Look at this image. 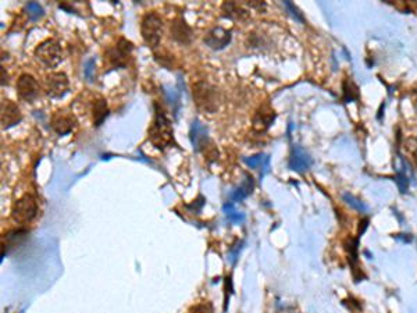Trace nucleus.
<instances>
[{"label":"nucleus","mask_w":417,"mask_h":313,"mask_svg":"<svg viewBox=\"0 0 417 313\" xmlns=\"http://www.w3.org/2000/svg\"><path fill=\"white\" fill-rule=\"evenodd\" d=\"M149 140L157 149H166L174 144V132L171 121L157 103H155V119L149 127Z\"/></svg>","instance_id":"nucleus-1"},{"label":"nucleus","mask_w":417,"mask_h":313,"mask_svg":"<svg viewBox=\"0 0 417 313\" xmlns=\"http://www.w3.org/2000/svg\"><path fill=\"white\" fill-rule=\"evenodd\" d=\"M163 32V21L157 13H146L141 21V33L143 41L150 48H156L160 44Z\"/></svg>","instance_id":"nucleus-2"},{"label":"nucleus","mask_w":417,"mask_h":313,"mask_svg":"<svg viewBox=\"0 0 417 313\" xmlns=\"http://www.w3.org/2000/svg\"><path fill=\"white\" fill-rule=\"evenodd\" d=\"M36 213H38V202L32 195L27 194L13 205L11 217H13L14 222L20 223V224H25V223L32 222L35 216H36Z\"/></svg>","instance_id":"nucleus-3"},{"label":"nucleus","mask_w":417,"mask_h":313,"mask_svg":"<svg viewBox=\"0 0 417 313\" xmlns=\"http://www.w3.org/2000/svg\"><path fill=\"white\" fill-rule=\"evenodd\" d=\"M35 56L48 67H56L63 60L61 48L59 42L54 39H46L42 44L38 45L35 49Z\"/></svg>","instance_id":"nucleus-4"},{"label":"nucleus","mask_w":417,"mask_h":313,"mask_svg":"<svg viewBox=\"0 0 417 313\" xmlns=\"http://www.w3.org/2000/svg\"><path fill=\"white\" fill-rule=\"evenodd\" d=\"M194 97L199 108L207 112H214L217 109V89L205 81L194 85Z\"/></svg>","instance_id":"nucleus-5"},{"label":"nucleus","mask_w":417,"mask_h":313,"mask_svg":"<svg viewBox=\"0 0 417 313\" xmlns=\"http://www.w3.org/2000/svg\"><path fill=\"white\" fill-rule=\"evenodd\" d=\"M131 52H132V44H131L130 41L121 38L119 42H117V45L107 52L108 63H110V65L114 67V68L127 67L128 60H130Z\"/></svg>","instance_id":"nucleus-6"},{"label":"nucleus","mask_w":417,"mask_h":313,"mask_svg":"<svg viewBox=\"0 0 417 313\" xmlns=\"http://www.w3.org/2000/svg\"><path fill=\"white\" fill-rule=\"evenodd\" d=\"M68 91V78L64 73H52L45 80L46 95L54 99L63 97Z\"/></svg>","instance_id":"nucleus-7"},{"label":"nucleus","mask_w":417,"mask_h":313,"mask_svg":"<svg viewBox=\"0 0 417 313\" xmlns=\"http://www.w3.org/2000/svg\"><path fill=\"white\" fill-rule=\"evenodd\" d=\"M17 93L25 102H32L39 93V85L36 80L29 74H22L17 80Z\"/></svg>","instance_id":"nucleus-8"},{"label":"nucleus","mask_w":417,"mask_h":313,"mask_svg":"<svg viewBox=\"0 0 417 313\" xmlns=\"http://www.w3.org/2000/svg\"><path fill=\"white\" fill-rule=\"evenodd\" d=\"M274 119H276V113L270 108V105H263L256 110L255 116H253V121H252L253 130L256 132H264L270 128Z\"/></svg>","instance_id":"nucleus-9"},{"label":"nucleus","mask_w":417,"mask_h":313,"mask_svg":"<svg viewBox=\"0 0 417 313\" xmlns=\"http://www.w3.org/2000/svg\"><path fill=\"white\" fill-rule=\"evenodd\" d=\"M231 42V32L221 27H216L210 29L205 37V44L214 50H221Z\"/></svg>","instance_id":"nucleus-10"},{"label":"nucleus","mask_w":417,"mask_h":313,"mask_svg":"<svg viewBox=\"0 0 417 313\" xmlns=\"http://www.w3.org/2000/svg\"><path fill=\"white\" fill-rule=\"evenodd\" d=\"M312 163H313V160H312V157H310L308 152H305L300 146H293L292 153L289 157V168L291 170L302 173V171H306L312 166Z\"/></svg>","instance_id":"nucleus-11"},{"label":"nucleus","mask_w":417,"mask_h":313,"mask_svg":"<svg viewBox=\"0 0 417 313\" xmlns=\"http://www.w3.org/2000/svg\"><path fill=\"white\" fill-rule=\"evenodd\" d=\"M77 120L67 112H57L52 117V128L59 135H67L75 127Z\"/></svg>","instance_id":"nucleus-12"},{"label":"nucleus","mask_w":417,"mask_h":313,"mask_svg":"<svg viewBox=\"0 0 417 313\" xmlns=\"http://www.w3.org/2000/svg\"><path fill=\"white\" fill-rule=\"evenodd\" d=\"M191 141L196 152L206 151L209 145V136H207V128L202 124L199 120H195L191 127Z\"/></svg>","instance_id":"nucleus-13"},{"label":"nucleus","mask_w":417,"mask_h":313,"mask_svg":"<svg viewBox=\"0 0 417 313\" xmlns=\"http://www.w3.org/2000/svg\"><path fill=\"white\" fill-rule=\"evenodd\" d=\"M22 116L16 103L11 100H5L2 105V124L3 128H10L13 125L21 121Z\"/></svg>","instance_id":"nucleus-14"},{"label":"nucleus","mask_w":417,"mask_h":313,"mask_svg":"<svg viewBox=\"0 0 417 313\" xmlns=\"http://www.w3.org/2000/svg\"><path fill=\"white\" fill-rule=\"evenodd\" d=\"M171 37H173L177 42L179 44H189L191 39H192V29L186 24L182 17H177L173 22H171Z\"/></svg>","instance_id":"nucleus-15"},{"label":"nucleus","mask_w":417,"mask_h":313,"mask_svg":"<svg viewBox=\"0 0 417 313\" xmlns=\"http://www.w3.org/2000/svg\"><path fill=\"white\" fill-rule=\"evenodd\" d=\"M221 10L224 17H228V18H231L234 21H244V20H246L249 17L248 11L242 9L235 2H224L221 6Z\"/></svg>","instance_id":"nucleus-16"},{"label":"nucleus","mask_w":417,"mask_h":313,"mask_svg":"<svg viewBox=\"0 0 417 313\" xmlns=\"http://www.w3.org/2000/svg\"><path fill=\"white\" fill-rule=\"evenodd\" d=\"M253 187H255V184H253V179L249 177V176H246L244 181H242V184L239 185L238 188H235L233 191V194H231V199L235 200V202H241V200H244L246 196H249V195L252 194Z\"/></svg>","instance_id":"nucleus-17"},{"label":"nucleus","mask_w":417,"mask_h":313,"mask_svg":"<svg viewBox=\"0 0 417 313\" xmlns=\"http://www.w3.org/2000/svg\"><path fill=\"white\" fill-rule=\"evenodd\" d=\"M108 116V109H107V103L104 100L103 97H99L93 102V123L96 127L102 125L106 117Z\"/></svg>","instance_id":"nucleus-18"},{"label":"nucleus","mask_w":417,"mask_h":313,"mask_svg":"<svg viewBox=\"0 0 417 313\" xmlns=\"http://www.w3.org/2000/svg\"><path fill=\"white\" fill-rule=\"evenodd\" d=\"M269 156H264V155H261V153H259V155H255V156H250V157H245L244 162L249 166L250 168H259V167H264V170L267 171L269 170Z\"/></svg>","instance_id":"nucleus-19"},{"label":"nucleus","mask_w":417,"mask_h":313,"mask_svg":"<svg viewBox=\"0 0 417 313\" xmlns=\"http://www.w3.org/2000/svg\"><path fill=\"white\" fill-rule=\"evenodd\" d=\"M224 213H225V216H227L228 220L231 223H234V224H241V223L245 222V215L237 211V209L234 207L233 203L224 205Z\"/></svg>","instance_id":"nucleus-20"},{"label":"nucleus","mask_w":417,"mask_h":313,"mask_svg":"<svg viewBox=\"0 0 417 313\" xmlns=\"http://www.w3.org/2000/svg\"><path fill=\"white\" fill-rule=\"evenodd\" d=\"M342 199L345 200V202H347L348 205L351 206V207H353L355 211L362 212V213H366V212H368L367 205H364L362 200L356 199V198H355L353 195L344 194V195H342Z\"/></svg>","instance_id":"nucleus-21"},{"label":"nucleus","mask_w":417,"mask_h":313,"mask_svg":"<svg viewBox=\"0 0 417 313\" xmlns=\"http://www.w3.org/2000/svg\"><path fill=\"white\" fill-rule=\"evenodd\" d=\"M344 97L347 102H352L359 97V89L353 82H344Z\"/></svg>","instance_id":"nucleus-22"},{"label":"nucleus","mask_w":417,"mask_h":313,"mask_svg":"<svg viewBox=\"0 0 417 313\" xmlns=\"http://www.w3.org/2000/svg\"><path fill=\"white\" fill-rule=\"evenodd\" d=\"M27 11H28V16H29L31 20H39V18H41V17H44V14H45L42 6L39 5V3H35V2L28 3Z\"/></svg>","instance_id":"nucleus-23"},{"label":"nucleus","mask_w":417,"mask_h":313,"mask_svg":"<svg viewBox=\"0 0 417 313\" xmlns=\"http://www.w3.org/2000/svg\"><path fill=\"white\" fill-rule=\"evenodd\" d=\"M284 6L287 7L288 10L291 11V14H292V17L295 18V20H298V21L304 22V17H302V14L299 13V10L295 7V6L291 3V2H284Z\"/></svg>","instance_id":"nucleus-24"},{"label":"nucleus","mask_w":417,"mask_h":313,"mask_svg":"<svg viewBox=\"0 0 417 313\" xmlns=\"http://www.w3.org/2000/svg\"><path fill=\"white\" fill-rule=\"evenodd\" d=\"M188 313H213L210 303H201V305H196L191 309Z\"/></svg>","instance_id":"nucleus-25"},{"label":"nucleus","mask_w":417,"mask_h":313,"mask_svg":"<svg viewBox=\"0 0 417 313\" xmlns=\"http://www.w3.org/2000/svg\"><path fill=\"white\" fill-rule=\"evenodd\" d=\"M396 184H398V187H399V189H401L402 192H405L407 189V184H409L406 176L402 173L398 174V177H396Z\"/></svg>","instance_id":"nucleus-26"},{"label":"nucleus","mask_w":417,"mask_h":313,"mask_svg":"<svg viewBox=\"0 0 417 313\" xmlns=\"http://www.w3.org/2000/svg\"><path fill=\"white\" fill-rule=\"evenodd\" d=\"M93 70H95V60L93 59L88 60L87 64H85V76H87V78L89 80V81H92V78H93L92 71Z\"/></svg>","instance_id":"nucleus-27"},{"label":"nucleus","mask_w":417,"mask_h":313,"mask_svg":"<svg viewBox=\"0 0 417 313\" xmlns=\"http://www.w3.org/2000/svg\"><path fill=\"white\" fill-rule=\"evenodd\" d=\"M367 226H368V219H363V220H360V223H359V231H358L359 235H362V234L366 231Z\"/></svg>","instance_id":"nucleus-28"},{"label":"nucleus","mask_w":417,"mask_h":313,"mask_svg":"<svg viewBox=\"0 0 417 313\" xmlns=\"http://www.w3.org/2000/svg\"><path fill=\"white\" fill-rule=\"evenodd\" d=\"M248 5L250 6V7H255V9H263L264 7V3H261V2H259V3H256V2H248Z\"/></svg>","instance_id":"nucleus-29"}]
</instances>
